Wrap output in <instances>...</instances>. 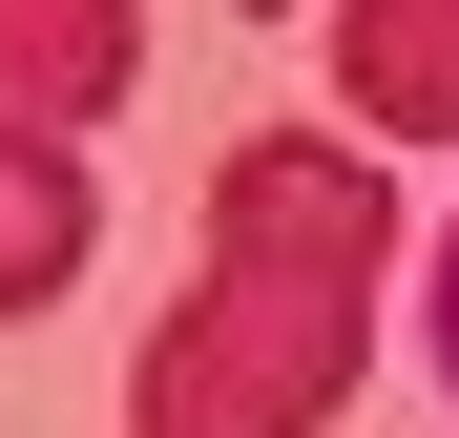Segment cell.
<instances>
[{
	"instance_id": "7a4b0ae2",
	"label": "cell",
	"mask_w": 459,
	"mask_h": 438,
	"mask_svg": "<svg viewBox=\"0 0 459 438\" xmlns=\"http://www.w3.org/2000/svg\"><path fill=\"white\" fill-rule=\"evenodd\" d=\"M126 84H146V0H0V125L84 146Z\"/></svg>"
},
{
	"instance_id": "5b68a950",
	"label": "cell",
	"mask_w": 459,
	"mask_h": 438,
	"mask_svg": "<svg viewBox=\"0 0 459 438\" xmlns=\"http://www.w3.org/2000/svg\"><path fill=\"white\" fill-rule=\"evenodd\" d=\"M418 355H438V397H459V230H438V271H418Z\"/></svg>"
},
{
	"instance_id": "277c9868",
	"label": "cell",
	"mask_w": 459,
	"mask_h": 438,
	"mask_svg": "<svg viewBox=\"0 0 459 438\" xmlns=\"http://www.w3.org/2000/svg\"><path fill=\"white\" fill-rule=\"evenodd\" d=\"M84 251H105L84 146H63V125H0V334H22V313H63V292H84Z\"/></svg>"
},
{
	"instance_id": "6da1fadb",
	"label": "cell",
	"mask_w": 459,
	"mask_h": 438,
	"mask_svg": "<svg viewBox=\"0 0 459 438\" xmlns=\"http://www.w3.org/2000/svg\"><path fill=\"white\" fill-rule=\"evenodd\" d=\"M376 167L314 125H251L209 167V271L168 292V334H146L126 376V438H314L376 355Z\"/></svg>"
},
{
	"instance_id": "3957f363",
	"label": "cell",
	"mask_w": 459,
	"mask_h": 438,
	"mask_svg": "<svg viewBox=\"0 0 459 438\" xmlns=\"http://www.w3.org/2000/svg\"><path fill=\"white\" fill-rule=\"evenodd\" d=\"M334 105L376 146H459V0H334Z\"/></svg>"
}]
</instances>
